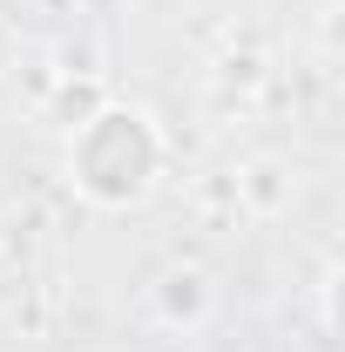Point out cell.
I'll return each instance as SVG.
<instances>
[{"label":"cell","mask_w":345,"mask_h":352,"mask_svg":"<svg viewBox=\"0 0 345 352\" xmlns=\"http://www.w3.org/2000/svg\"><path fill=\"white\" fill-rule=\"evenodd\" d=\"M61 170H68V183L88 210H135L163 176V129L129 102H102L68 135Z\"/></svg>","instance_id":"1"},{"label":"cell","mask_w":345,"mask_h":352,"mask_svg":"<svg viewBox=\"0 0 345 352\" xmlns=\"http://www.w3.org/2000/svg\"><path fill=\"white\" fill-rule=\"evenodd\" d=\"M7 68H14V28L0 21V75H7Z\"/></svg>","instance_id":"5"},{"label":"cell","mask_w":345,"mask_h":352,"mask_svg":"<svg viewBox=\"0 0 345 352\" xmlns=\"http://www.w3.org/2000/svg\"><path fill=\"white\" fill-rule=\"evenodd\" d=\"M102 102H109V88L95 82V75H75V68H68V75H54V88H47V102H41V116H47L61 135H75L88 116L102 109Z\"/></svg>","instance_id":"3"},{"label":"cell","mask_w":345,"mask_h":352,"mask_svg":"<svg viewBox=\"0 0 345 352\" xmlns=\"http://www.w3.org/2000/svg\"><path fill=\"white\" fill-rule=\"evenodd\" d=\"M237 190H244V204H251L258 217H278V210L291 204V176L278 170V163H251V170L237 176Z\"/></svg>","instance_id":"4"},{"label":"cell","mask_w":345,"mask_h":352,"mask_svg":"<svg viewBox=\"0 0 345 352\" xmlns=\"http://www.w3.org/2000/svg\"><path fill=\"white\" fill-rule=\"evenodd\" d=\"M216 305V285L210 271H197V264H170L163 278H156V318L170 325V332H197Z\"/></svg>","instance_id":"2"}]
</instances>
